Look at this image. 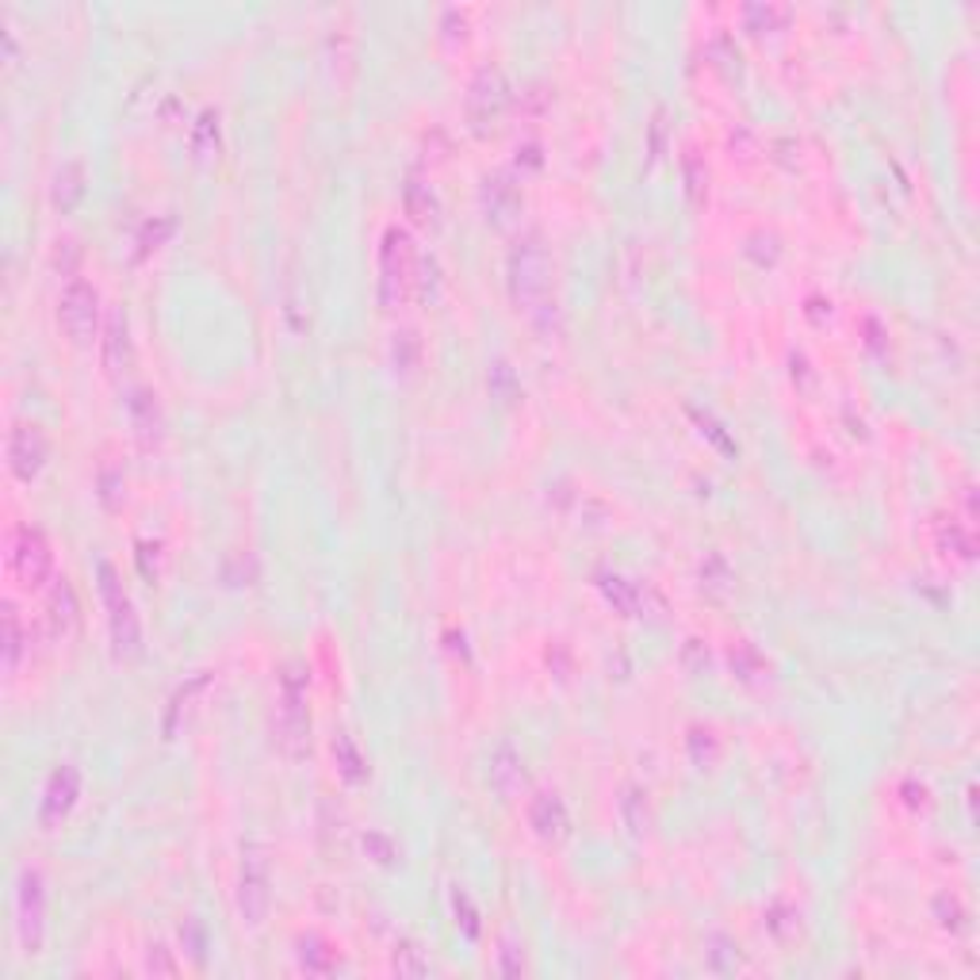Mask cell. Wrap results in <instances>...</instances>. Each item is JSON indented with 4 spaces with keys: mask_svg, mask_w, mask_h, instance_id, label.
Here are the masks:
<instances>
[{
    "mask_svg": "<svg viewBox=\"0 0 980 980\" xmlns=\"http://www.w3.org/2000/svg\"><path fill=\"white\" fill-rule=\"evenodd\" d=\"M506 283H510V295H513V303H518V311L536 314L541 306H548L552 257H548V245L541 242V234H525L510 250V261H506Z\"/></svg>",
    "mask_w": 980,
    "mask_h": 980,
    "instance_id": "6da1fadb",
    "label": "cell"
},
{
    "mask_svg": "<svg viewBox=\"0 0 980 980\" xmlns=\"http://www.w3.org/2000/svg\"><path fill=\"white\" fill-rule=\"evenodd\" d=\"M418 265H422V257L414 250V238L399 222H391L384 230V242H379V299H384L387 311H395L414 295Z\"/></svg>",
    "mask_w": 980,
    "mask_h": 980,
    "instance_id": "7a4b0ae2",
    "label": "cell"
},
{
    "mask_svg": "<svg viewBox=\"0 0 980 980\" xmlns=\"http://www.w3.org/2000/svg\"><path fill=\"white\" fill-rule=\"evenodd\" d=\"M273 904V862L261 843L242 847V870H238V911L245 927H261Z\"/></svg>",
    "mask_w": 980,
    "mask_h": 980,
    "instance_id": "3957f363",
    "label": "cell"
},
{
    "mask_svg": "<svg viewBox=\"0 0 980 980\" xmlns=\"http://www.w3.org/2000/svg\"><path fill=\"white\" fill-rule=\"evenodd\" d=\"M100 597L108 605L111 648H116L119 660H134L142 651V625H138V613H134L131 594L116 579V567L111 564H100Z\"/></svg>",
    "mask_w": 980,
    "mask_h": 980,
    "instance_id": "277c9868",
    "label": "cell"
},
{
    "mask_svg": "<svg viewBox=\"0 0 980 980\" xmlns=\"http://www.w3.org/2000/svg\"><path fill=\"white\" fill-rule=\"evenodd\" d=\"M58 326L65 330V338L73 346H93L100 330V291L85 280V276H73L70 283L58 295Z\"/></svg>",
    "mask_w": 980,
    "mask_h": 980,
    "instance_id": "5b68a950",
    "label": "cell"
},
{
    "mask_svg": "<svg viewBox=\"0 0 980 980\" xmlns=\"http://www.w3.org/2000/svg\"><path fill=\"white\" fill-rule=\"evenodd\" d=\"M9 574L24 590H39L55 574V548L39 529L24 525L9 536Z\"/></svg>",
    "mask_w": 980,
    "mask_h": 980,
    "instance_id": "8992f818",
    "label": "cell"
},
{
    "mask_svg": "<svg viewBox=\"0 0 980 980\" xmlns=\"http://www.w3.org/2000/svg\"><path fill=\"white\" fill-rule=\"evenodd\" d=\"M506 108H510V85H506L503 70H479L468 88V119L479 134L495 131L503 123Z\"/></svg>",
    "mask_w": 980,
    "mask_h": 980,
    "instance_id": "52a82bcc",
    "label": "cell"
},
{
    "mask_svg": "<svg viewBox=\"0 0 980 980\" xmlns=\"http://www.w3.org/2000/svg\"><path fill=\"white\" fill-rule=\"evenodd\" d=\"M43 923H47V888H43V873L24 870L20 873V888H16V931H20V946H24L27 954H39Z\"/></svg>",
    "mask_w": 980,
    "mask_h": 980,
    "instance_id": "ba28073f",
    "label": "cell"
},
{
    "mask_svg": "<svg viewBox=\"0 0 980 980\" xmlns=\"http://www.w3.org/2000/svg\"><path fill=\"white\" fill-rule=\"evenodd\" d=\"M43 463H47V437H43L39 425L20 422L16 429L9 433V468H12V475L24 479V483H32V479L43 471Z\"/></svg>",
    "mask_w": 980,
    "mask_h": 980,
    "instance_id": "9c48e42d",
    "label": "cell"
},
{
    "mask_svg": "<svg viewBox=\"0 0 980 980\" xmlns=\"http://www.w3.org/2000/svg\"><path fill=\"white\" fill-rule=\"evenodd\" d=\"M306 731H311V716H306L303 705V682L295 675H288L280 693V743L291 754H299L306 747Z\"/></svg>",
    "mask_w": 980,
    "mask_h": 980,
    "instance_id": "30bf717a",
    "label": "cell"
},
{
    "mask_svg": "<svg viewBox=\"0 0 980 980\" xmlns=\"http://www.w3.org/2000/svg\"><path fill=\"white\" fill-rule=\"evenodd\" d=\"M81 797V774L77 766H58L47 782V793H43V804H39V824L43 827H55L62 824L65 815L73 812Z\"/></svg>",
    "mask_w": 980,
    "mask_h": 980,
    "instance_id": "8fae6325",
    "label": "cell"
},
{
    "mask_svg": "<svg viewBox=\"0 0 980 980\" xmlns=\"http://www.w3.org/2000/svg\"><path fill=\"white\" fill-rule=\"evenodd\" d=\"M100 356L108 376H126L134 368V338H131V322H126V311H111L108 322H104V338H100Z\"/></svg>",
    "mask_w": 980,
    "mask_h": 980,
    "instance_id": "7c38bea8",
    "label": "cell"
},
{
    "mask_svg": "<svg viewBox=\"0 0 980 980\" xmlns=\"http://www.w3.org/2000/svg\"><path fill=\"white\" fill-rule=\"evenodd\" d=\"M529 824L536 827V835L548 843L567 839L571 832V815H567V804L559 793H536V800L529 804Z\"/></svg>",
    "mask_w": 980,
    "mask_h": 980,
    "instance_id": "4fadbf2b",
    "label": "cell"
},
{
    "mask_svg": "<svg viewBox=\"0 0 980 980\" xmlns=\"http://www.w3.org/2000/svg\"><path fill=\"white\" fill-rule=\"evenodd\" d=\"M126 410H131V425L146 448L166 437V418H161V407H157V399L149 391H134Z\"/></svg>",
    "mask_w": 980,
    "mask_h": 980,
    "instance_id": "5bb4252c",
    "label": "cell"
},
{
    "mask_svg": "<svg viewBox=\"0 0 980 980\" xmlns=\"http://www.w3.org/2000/svg\"><path fill=\"white\" fill-rule=\"evenodd\" d=\"M47 617H50V632H55V640H65V636L77 628L81 620V605H77V594H73V586L65 579L55 582V590H50L47 597Z\"/></svg>",
    "mask_w": 980,
    "mask_h": 980,
    "instance_id": "9a60e30c",
    "label": "cell"
},
{
    "mask_svg": "<svg viewBox=\"0 0 980 980\" xmlns=\"http://www.w3.org/2000/svg\"><path fill=\"white\" fill-rule=\"evenodd\" d=\"M402 204H407V215L418 222V227L429 230V227H437L440 222V199L425 181H407V189H402Z\"/></svg>",
    "mask_w": 980,
    "mask_h": 980,
    "instance_id": "2e32d148",
    "label": "cell"
},
{
    "mask_svg": "<svg viewBox=\"0 0 980 980\" xmlns=\"http://www.w3.org/2000/svg\"><path fill=\"white\" fill-rule=\"evenodd\" d=\"M525 782V770H521V754L513 751V747H498V754L491 759V785H495V793H503V797H510L518 785Z\"/></svg>",
    "mask_w": 980,
    "mask_h": 980,
    "instance_id": "e0dca14e",
    "label": "cell"
},
{
    "mask_svg": "<svg viewBox=\"0 0 980 980\" xmlns=\"http://www.w3.org/2000/svg\"><path fill=\"white\" fill-rule=\"evenodd\" d=\"M483 199H486V215H491L495 222H506L521 207L518 189H513L506 177H491V181H486V189H483Z\"/></svg>",
    "mask_w": 980,
    "mask_h": 980,
    "instance_id": "ac0fdd59",
    "label": "cell"
},
{
    "mask_svg": "<svg viewBox=\"0 0 980 980\" xmlns=\"http://www.w3.org/2000/svg\"><path fill=\"white\" fill-rule=\"evenodd\" d=\"M334 759H338V770L346 782H364L368 777V762H364L361 747L353 743V736H346V731H338V739H334Z\"/></svg>",
    "mask_w": 980,
    "mask_h": 980,
    "instance_id": "d6986e66",
    "label": "cell"
},
{
    "mask_svg": "<svg viewBox=\"0 0 980 980\" xmlns=\"http://www.w3.org/2000/svg\"><path fill=\"white\" fill-rule=\"evenodd\" d=\"M939 548L946 552V556H957V559H965V564H969L972 548H977L969 521H954V518H949V525L939 529Z\"/></svg>",
    "mask_w": 980,
    "mask_h": 980,
    "instance_id": "ffe728a7",
    "label": "cell"
},
{
    "mask_svg": "<svg viewBox=\"0 0 980 980\" xmlns=\"http://www.w3.org/2000/svg\"><path fill=\"white\" fill-rule=\"evenodd\" d=\"M81 196H85V177H81L77 161H70V166H62L55 177V204L62 207V211H70Z\"/></svg>",
    "mask_w": 980,
    "mask_h": 980,
    "instance_id": "44dd1931",
    "label": "cell"
},
{
    "mask_svg": "<svg viewBox=\"0 0 980 980\" xmlns=\"http://www.w3.org/2000/svg\"><path fill=\"white\" fill-rule=\"evenodd\" d=\"M20 655H24V625H20L16 605H9L4 609V667H9V675L20 670Z\"/></svg>",
    "mask_w": 980,
    "mask_h": 980,
    "instance_id": "7402d4cb",
    "label": "cell"
},
{
    "mask_svg": "<svg viewBox=\"0 0 980 980\" xmlns=\"http://www.w3.org/2000/svg\"><path fill=\"white\" fill-rule=\"evenodd\" d=\"M299 965H303L306 972H334L338 949H330L322 939H303L299 942Z\"/></svg>",
    "mask_w": 980,
    "mask_h": 980,
    "instance_id": "603a6c76",
    "label": "cell"
},
{
    "mask_svg": "<svg viewBox=\"0 0 980 980\" xmlns=\"http://www.w3.org/2000/svg\"><path fill=\"white\" fill-rule=\"evenodd\" d=\"M602 590H605V597H609V602L617 605L620 613H636V609H640V590H636L628 579H620V574H602Z\"/></svg>",
    "mask_w": 980,
    "mask_h": 980,
    "instance_id": "cb8c5ba5",
    "label": "cell"
},
{
    "mask_svg": "<svg viewBox=\"0 0 980 980\" xmlns=\"http://www.w3.org/2000/svg\"><path fill=\"white\" fill-rule=\"evenodd\" d=\"M395 972H402V977H422V972H429V965H425V957L418 954L414 946H402V949H395Z\"/></svg>",
    "mask_w": 980,
    "mask_h": 980,
    "instance_id": "d4e9b609",
    "label": "cell"
},
{
    "mask_svg": "<svg viewBox=\"0 0 980 980\" xmlns=\"http://www.w3.org/2000/svg\"><path fill=\"white\" fill-rule=\"evenodd\" d=\"M173 234V219H161L157 222V230H154V222H146V230H142V250H154L157 242H161V238H169Z\"/></svg>",
    "mask_w": 980,
    "mask_h": 980,
    "instance_id": "484cf974",
    "label": "cell"
},
{
    "mask_svg": "<svg viewBox=\"0 0 980 980\" xmlns=\"http://www.w3.org/2000/svg\"><path fill=\"white\" fill-rule=\"evenodd\" d=\"M364 850H372V855H376V862H384V866L395 858L391 843H387L384 835H368V839H364Z\"/></svg>",
    "mask_w": 980,
    "mask_h": 980,
    "instance_id": "4316f807",
    "label": "cell"
},
{
    "mask_svg": "<svg viewBox=\"0 0 980 980\" xmlns=\"http://www.w3.org/2000/svg\"><path fill=\"white\" fill-rule=\"evenodd\" d=\"M149 969H154V972H169V977L177 972V965L169 961V949L166 946H149Z\"/></svg>",
    "mask_w": 980,
    "mask_h": 980,
    "instance_id": "83f0119b",
    "label": "cell"
}]
</instances>
